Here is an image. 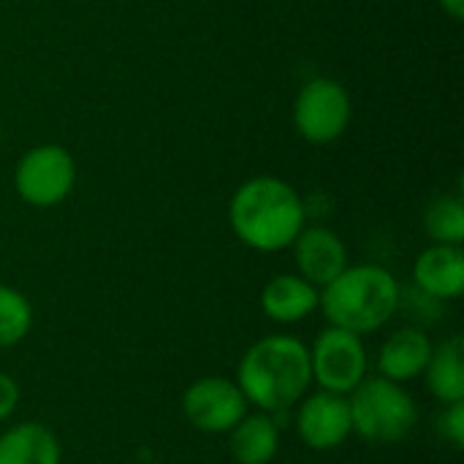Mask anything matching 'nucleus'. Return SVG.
Segmentation results:
<instances>
[{
    "label": "nucleus",
    "instance_id": "nucleus-13",
    "mask_svg": "<svg viewBox=\"0 0 464 464\" xmlns=\"http://www.w3.org/2000/svg\"><path fill=\"white\" fill-rule=\"evenodd\" d=\"M321 291L302 275H277L261 288V310L275 324H302L318 310Z\"/></svg>",
    "mask_w": 464,
    "mask_h": 464
},
{
    "label": "nucleus",
    "instance_id": "nucleus-7",
    "mask_svg": "<svg viewBox=\"0 0 464 464\" xmlns=\"http://www.w3.org/2000/svg\"><path fill=\"white\" fill-rule=\"evenodd\" d=\"M351 95L348 90L329 79H310L294 101V125L310 144H329L340 139L351 125Z\"/></svg>",
    "mask_w": 464,
    "mask_h": 464
},
{
    "label": "nucleus",
    "instance_id": "nucleus-10",
    "mask_svg": "<svg viewBox=\"0 0 464 464\" xmlns=\"http://www.w3.org/2000/svg\"><path fill=\"white\" fill-rule=\"evenodd\" d=\"M291 250H294L299 275L307 283H313L318 291L348 266L345 242L340 239V234H334L332 228H324V226L302 228L299 237L294 239Z\"/></svg>",
    "mask_w": 464,
    "mask_h": 464
},
{
    "label": "nucleus",
    "instance_id": "nucleus-5",
    "mask_svg": "<svg viewBox=\"0 0 464 464\" xmlns=\"http://www.w3.org/2000/svg\"><path fill=\"white\" fill-rule=\"evenodd\" d=\"M76 185L73 155L60 144H38L27 150L14 169V188L30 207L49 209L63 204Z\"/></svg>",
    "mask_w": 464,
    "mask_h": 464
},
{
    "label": "nucleus",
    "instance_id": "nucleus-4",
    "mask_svg": "<svg viewBox=\"0 0 464 464\" xmlns=\"http://www.w3.org/2000/svg\"><path fill=\"white\" fill-rule=\"evenodd\" d=\"M351 427L353 432L375 446L402 443L419 424V405L413 394L389 378L367 375L351 394Z\"/></svg>",
    "mask_w": 464,
    "mask_h": 464
},
{
    "label": "nucleus",
    "instance_id": "nucleus-19",
    "mask_svg": "<svg viewBox=\"0 0 464 464\" xmlns=\"http://www.w3.org/2000/svg\"><path fill=\"white\" fill-rule=\"evenodd\" d=\"M438 430H440V435H443V440L446 443H451L457 451H462L464 449V402H451V405H446V411H443V416L438 419Z\"/></svg>",
    "mask_w": 464,
    "mask_h": 464
},
{
    "label": "nucleus",
    "instance_id": "nucleus-1",
    "mask_svg": "<svg viewBox=\"0 0 464 464\" xmlns=\"http://www.w3.org/2000/svg\"><path fill=\"white\" fill-rule=\"evenodd\" d=\"M234 381L247 405L280 416L296 408L313 386L310 348L291 334L261 337L239 359Z\"/></svg>",
    "mask_w": 464,
    "mask_h": 464
},
{
    "label": "nucleus",
    "instance_id": "nucleus-15",
    "mask_svg": "<svg viewBox=\"0 0 464 464\" xmlns=\"http://www.w3.org/2000/svg\"><path fill=\"white\" fill-rule=\"evenodd\" d=\"M228 451L237 464H269L280 451V424L272 413H245L228 432Z\"/></svg>",
    "mask_w": 464,
    "mask_h": 464
},
{
    "label": "nucleus",
    "instance_id": "nucleus-17",
    "mask_svg": "<svg viewBox=\"0 0 464 464\" xmlns=\"http://www.w3.org/2000/svg\"><path fill=\"white\" fill-rule=\"evenodd\" d=\"M33 329V307L27 296L0 283V351L19 345Z\"/></svg>",
    "mask_w": 464,
    "mask_h": 464
},
{
    "label": "nucleus",
    "instance_id": "nucleus-14",
    "mask_svg": "<svg viewBox=\"0 0 464 464\" xmlns=\"http://www.w3.org/2000/svg\"><path fill=\"white\" fill-rule=\"evenodd\" d=\"M57 435L41 421H22L0 435V464H60Z\"/></svg>",
    "mask_w": 464,
    "mask_h": 464
},
{
    "label": "nucleus",
    "instance_id": "nucleus-22",
    "mask_svg": "<svg viewBox=\"0 0 464 464\" xmlns=\"http://www.w3.org/2000/svg\"><path fill=\"white\" fill-rule=\"evenodd\" d=\"M0 141H3V128H0Z\"/></svg>",
    "mask_w": 464,
    "mask_h": 464
},
{
    "label": "nucleus",
    "instance_id": "nucleus-18",
    "mask_svg": "<svg viewBox=\"0 0 464 464\" xmlns=\"http://www.w3.org/2000/svg\"><path fill=\"white\" fill-rule=\"evenodd\" d=\"M424 228L438 245H462L464 204L457 196H438L424 212Z\"/></svg>",
    "mask_w": 464,
    "mask_h": 464
},
{
    "label": "nucleus",
    "instance_id": "nucleus-12",
    "mask_svg": "<svg viewBox=\"0 0 464 464\" xmlns=\"http://www.w3.org/2000/svg\"><path fill=\"white\" fill-rule=\"evenodd\" d=\"M432 356V340L416 326H402L392 332L378 351V375L394 383H411L424 375Z\"/></svg>",
    "mask_w": 464,
    "mask_h": 464
},
{
    "label": "nucleus",
    "instance_id": "nucleus-11",
    "mask_svg": "<svg viewBox=\"0 0 464 464\" xmlns=\"http://www.w3.org/2000/svg\"><path fill=\"white\" fill-rule=\"evenodd\" d=\"M413 283L421 294L440 302H454L464 291L462 245H432L413 264Z\"/></svg>",
    "mask_w": 464,
    "mask_h": 464
},
{
    "label": "nucleus",
    "instance_id": "nucleus-21",
    "mask_svg": "<svg viewBox=\"0 0 464 464\" xmlns=\"http://www.w3.org/2000/svg\"><path fill=\"white\" fill-rule=\"evenodd\" d=\"M440 3V8L451 16V19H462L464 16V0H438Z\"/></svg>",
    "mask_w": 464,
    "mask_h": 464
},
{
    "label": "nucleus",
    "instance_id": "nucleus-6",
    "mask_svg": "<svg viewBox=\"0 0 464 464\" xmlns=\"http://www.w3.org/2000/svg\"><path fill=\"white\" fill-rule=\"evenodd\" d=\"M310 367L313 383H318V389L348 397L370 375V353L364 337L326 326L310 348Z\"/></svg>",
    "mask_w": 464,
    "mask_h": 464
},
{
    "label": "nucleus",
    "instance_id": "nucleus-3",
    "mask_svg": "<svg viewBox=\"0 0 464 464\" xmlns=\"http://www.w3.org/2000/svg\"><path fill=\"white\" fill-rule=\"evenodd\" d=\"M400 302V283L386 266L348 264L332 283L321 288L318 310L329 326L367 337L381 332L397 315Z\"/></svg>",
    "mask_w": 464,
    "mask_h": 464
},
{
    "label": "nucleus",
    "instance_id": "nucleus-16",
    "mask_svg": "<svg viewBox=\"0 0 464 464\" xmlns=\"http://www.w3.org/2000/svg\"><path fill=\"white\" fill-rule=\"evenodd\" d=\"M432 397L443 405L464 402V340L449 337L432 345V356L424 370Z\"/></svg>",
    "mask_w": 464,
    "mask_h": 464
},
{
    "label": "nucleus",
    "instance_id": "nucleus-2",
    "mask_svg": "<svg viewBox=\"0 0 464 464\" xmlns=\"http://www.w3.org/2000/svg\"><path fill=\"white\" fill-rule=\"evenodd\" d=\"M304 201L296 188L272 174L242 182L228 204L237 239L256 253L288 250L304 228Z\"/></svg>",
    "mask_w": 464,
    "mask_h": 464
},
{
    "label": "nucleus",
    "instance_id": "nucleus-20",
    "mask_svg": "<svg viewBox=\"0 0 464 464\" xmlns=\"http://www.w3.org/2000/svg\"><path fill=\"white\" fill-rule=\"evenodd\" d=\"M19 397H22L19 383L8 372L0 370V424L14 416V411L19 408Z\"/></svg>",
    "mask_w": 464,
    "mask_h": 464
},
{
    "label": "nucleus",
    "instance_id": "nucleus-8",
    "mask_svg": "<svg viewBox=\"0 0 464 464\" xmlns=\"http://www.w3.org/2000/svg\"><path fill=\"white\" fill-rule=\"evenodd\" d=\"M185 419L207 435H228L247 413V400L237 381L207 375L193 381L182 394Z\"/></svg>",
    "mask_w": 464,
    "mask_h": 464
},
{
    "label": "nucleus",
    "instance_id": "nucleus-9",
    "mask_svg": "<svg viewBox=\"0 0 464 464\" xmlns=\"http://www.w3.org/2000/svg\"><path fill=\"white\" fill-rule=\"evenodd\" d=\"M296 435L310 451H334L351 435V408L345 394L307 392L296 405Z\"/></svg>",
    "mask_w": 464,
    "mask_h": 464
}]
</instances>
